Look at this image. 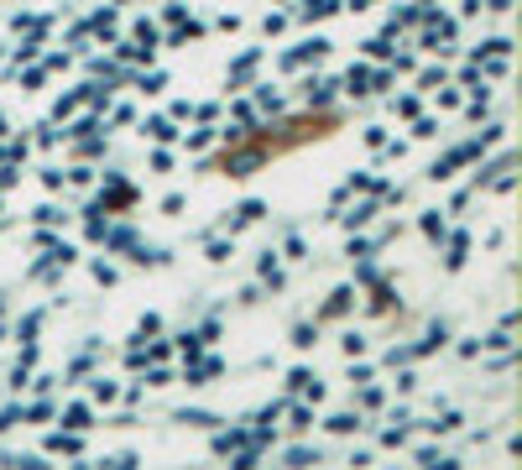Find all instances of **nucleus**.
<instances>
[{
    "label": "nucleus",
    "instance_id": "2",
    "mask_svg": "<svg viewBox=\"0 0 522 470\" xmlns=\"http://www.w3.org/2000/svg\"><path fill=\"white\" fill-rule=\"evenodd\" d=\"M329 11H335V0H308L304 16H329Z\"/></svg>",
    "mask_w": 522,
    "mask_h": 470
},
{
    "label": "nucleus",
    "instance_id": "1",
    "mask_svg": "<svg viewBox=\"0 0 522 470\" xmlns=\"http://www.w3.org/2000/svg\"><path fill=\"white\" fill-rule=\"evenodd\" d=\"M355 423H361V418H350V413H339V418H329V429H335V434H350Z\"/></svg>",
    "mask_w": 522,
    "mask_h": 470
}]
</instances>
